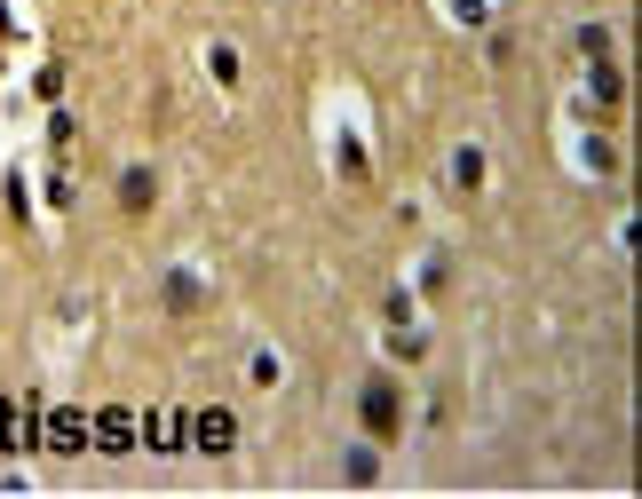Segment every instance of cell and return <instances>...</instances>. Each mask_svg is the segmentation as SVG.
Masks as SVG:
<instances>
[{"mask_svg":"<svg viewBox=\"0 0 642 499\" xmlns=\"http://www.w3.org/2000/svg\"><path fill=\"white\" fill-rule=\"evenodd\" d=\"M0 444H8V452H32V444H40V412H32V404H0Z\"/></svg>","mask_w":642,"mask_h":499,"instance_id":"1","label":"cell"},{"mask_svg":"<svg viewBox=\"0 0 642 499\" xmlns=\"http://www.w3.org/2000/svg\"><path fill=\"white\" fill-rule=\"evenodd\" d=\"M357 412H365V428H373V436H397V412H405V404H397V389H389V381H373Z\"/></svg>","mask_w":642,"mask_h":499,"instance_id":"2","label":"cell"},{"mask_svg":"<svg viewBox=\"0 0 642 499\" xmlns=\"http://www.w3.org/2000/svg\"><path fill=\"white\" fill-rule=\"evenodd\" d=\"M80 436H88L80 412H40V444H48V452H80Z\"/></svg>","mask_w":642,"mask_h":499,"instance_id":"3","label":"cell"},{"mask_svg":"<svg viewBox=\"0 0 642 499\" xmlns=\"http://www.w3.org/2000/svg\"><path fill=\"white\" fill-rule=\"evenodd\" d=\"M230 412H199V452H230Z\"/></svg>","mask_w":642,"mask_h":499,"instance_id":"4","label":"cell"},{"mask_svg":"<svg viewBox=\"0 0 642 499\" xmlns=\"http://www.w3.org/2000/svg\"><path fill=\"white\" fill-rule=\"evenodd\" d=\"M96 436H104V452H127V436H135V420H127V412H96Z\"/></svg>","mask_w":642,"mask_h":499,"instance_id":"5","label":"cell"},{"mask_svg":"<svg viewBox=\"0 0 642 499\" xmlns=\"http://www.w3.org/2000/svg\"><path fill=\"white\" fill-rule=\"evenodd\" d=\"M119 206H135V214H143V206H151V175H143V167H135V175H127V183H119Z\"/></svg>","mask_w":642,"mask_h":499,"instance_id":"6","label":"cell"}]
</instances>
